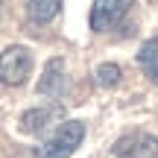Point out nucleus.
<instances>
[{
	"mask_svg": "<svg viewBox=\"0 0 158 158\" xmlns=\"http://www.w3.org/2000/svg\"><path fill=\"white\" fill-rule=\"evenodd\" d=\"M85 138V123L82 120H64L56 129V135L38 149V158H70L76 147Z\"/></svg>",
	"mask_w": 158,
	"mask_h": 158,
	"instance_id": "1",
	"label": "nucleus"
},
{
	"mask_svg": "<svg viewBox=\"0 0 158 158\" xmlns=\"http://www.w3.org/2000/svg\"><path fill=\"white\" fill-rule=\"evenodd\" d=\"M138 64H141V70L147 73L149 82L158 85V35H155V38H149L147 44L138 50Z\"/></svg>",
	"mask_w": 158,
	"mask_h": 158,
	"instance_id": "8",
	"label": "nucleus"
},
{
	"mask_svg": "<svg viewBox=\"0 0 158 158\" xmlns=\"http://www.w3.org/2000/svg\"><path fill=\"white\" fill-rule=\"evenodd\" d=\"M132 6H135V0H94V6H91V29L94 32L114 29L132 12Z\"/></svg>",
	"mask_w": 158,
	"mask_h": 158,
	"instance_id": "2",
	"label": "nucleus"
},
{
	"mask_svg": "<svg viewBox=\"0 0 158 158\" xmlns=\"http://www.w3.org/2000/svg\"><path fill=\"white\" fill-rule=\"evenodd\" d=\"M94 76H97V82H100L102 88H114V85L120 82V68L114 62H102V64H97Z\"/></svg>",
	"mask_w": 158,
	"mask_h": 158,
	"instance_id": "9",
	"label": "nucleus"
},
{
	"mask_svg": "<svg viewBox=\"0 0 158 158\" xmlns=\"http://www.w3.org/2000/svg\"><path fill=\"white\" fill-rule=\"evenodd\" d=\"M32 70V53L27 47L15 44V47H6L3 53V62H0V73H3V85H23Z\"/></svg>",
	"mask_w": 158,
	"mask_h": 158,
	"instance_id": "3",
	"label": "nucleus"
},
{
	"mask_svg": "<svg viewBox=\"0 0 158 158\" xmlns=\"http://www.w3.org/2000/svg\"><path fill=\"white\" fill-rule=\"evenodd\" d=\"M114 158H158V138L147 132H132L111 147Z\"/></svg>",
	"mask_w": 158,
	"mask_h": 158,
	"instance_id": "4",
	"label": "nucleus"
},
{
	"mask_svg": "<svg viewBox=\"0 0 158 158\" xmlns=\"http://www.w3.org/2000/svg\"><path fill=\"white\" fill-rule=\"evenodd\" d=\"M68 82H64V62L59 56H53L50 62L44 64L41 70V79H38V94L41 97H50V100H59L64 94Z\"/></svg>",
	"mask_w": 158,
	"mask_h": 158,
	"instance_id": "5",
	"label": "nucleus"
},
{
	"mask_svg": "<svg viewBox=\"0 0 158 158\" xmlns=\"http://www.w3.org/2000/svg\"><path fill=\"white\" fill-rule=\"evenodd\" d=\"M62 12V0H27L29 23H50Z\"/></svg>",
	"mask_w": 158,
	"mask_h": 158,
	"instance_id": "7",
	"label": "nucleus"
},
{
	"mask_svg": "<svg viewBox=\"0 0 158 158\" xmlns=\"http://www.w3.org/2000/svg\"><path fill=\"white\" fill-rule=\"evenodd\" d=\"M56 117V108H47V106H41V108H27V111L21 114V129L27 132V135H38V132H44L47 129V123Z\"/></svg>",
	"mask_w": 158,
	"mask_h": 158,
	"instance_id": "6",
	"label": "nucleus"
}]
</instances>
